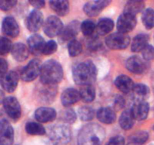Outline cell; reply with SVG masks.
<instances>
[{
	"label": "cell",
	"mask_w": 154,
	"mask_h": 145,
	"mask_svg": "<svg viewBox=\"0 0 154 145\" xmlns=\"http://www.w3.org/2000/svg\"><path fill=\"white\" fill-rule=\"evenodd\" d=\"M105 131L100 125L90 123L84 125L78 137V145H102Z\"/></svg>",
	"instance_id": "6da1fadb"
},
{
	"label": "cell",
	"mask_w": 154,
	"mask_h": 145,
	"mask_svg": "<svg viewBox=\"0 0 154 145\" xmlns=\"http://www.w3.org/2000/svg\"><path fill=\"white\" fill-rule=\"evenodd\" d=\"M72 76L76 84L83 86L89 85L96 81L97 69L93 62L87 60L78 63L73 68Z\"/></svg>",
	"instance_id": "7a4b0ae2"
},
{
	"label": "cell",
	"mask_w": 154,
	"mask_h": 145,
	"mask_svg": "<svg viewBox=\"0 0 154 145\" xmlns=\"http://www.w3.org/2000/svg\"><path fill=\"white\" fill-rule=\"evenodd\" d=\"M63 77V67L57 60H49L42 65L40 78L43 84L56 85L61 81Z\"/></svg>",
	"instance_id": "3957f363"
},
{
	"label": "cell",
	"mask_w": 154,
	"mask_h": 145,
	"mask_svg": "<svg viewBox=\"0 0 154 145\" xmlns=\"http://www.w3.org/2000/svg\"><path fill=\"white\" fill-rule=\"evenodd\" d=\"M49 137L54 142L60 144L68 143L72 137V131L69 127L63 124L54 125L49 131Z\"/></svg>",
	"instance_id": "277c9868"
},
{
	"label": "cell",
	"mask_w": 154,
	"mask_h": 145,
	"mask_svg": "<svg viewBox=\"0 0 154 145\" xmlns=\"http://www.w3.org/2000/svg\"><path fill=\"white\" fill-rule=\"evenodd\" d=\"M107 46L113 50L125 49L130 43V37L126 33H114L105 39Z\"/></svg>",
	"instance_id": "5b68a950"
},
{
	"label": "cell",
	"mask_w": 154,
	"mask_h": 145,
	"mask_svg": "<svg viewBox=\"0 0 154 145\" xmlns=\"http://www.w3.org/2000/svg\"><path fill=\"white\" fill-rule=\"evenodd\" d=\"M43 30L45 34L49 37L60 36L63 30V22L58 17L50 16L45 21Z\"/></svg>",
	"instance_id": "8992f818"
},
{
	"label": "cell",
	"mask_w": 154,
	"mask_h": 145,
	"mask_svg": "<svg viewBox=\"0 0 154 145\" xmlns=\"http://www.w3.org/2000/svg\"><path fill=\"white\" fill-rule=\"evenodd\" d=\"M5 111L11 119L17 120L21 116V107L19 101L15 97L8 96L2 100Z\"/></svg>",
	"instance_id": "52a82bcc"
},
{
	"label": "cell",
	"mask_w": 154,
	"mask_h": 145,
	"mask_svg": "<svg viewBox=\"0 0 154 145\" xmlns=\"http://www.w3.org/2000/svg\"><path fill=\"white\" fill-rule=\"evenodd\" d=\"M41 64L40 60L38 59H34L31 60L28 64L21 71V79L25 82H32L38 76H40Z\"/></svg>",
	"instance_id": "ba28073f"
},
{
	"label": "cell",
	"mask_w": 154,
	"mask_h": 145,
	"mask_svg": "<svg viewBox=\"0 0 154 145\" xmlns=\"http://www.w3.org/2000/svg\"><path fill=\"white\" fill-rule=\"evenodd\" d=\"M137 20L135 16L129 14L123 13L117 20V27L120 33H127L135 28Z\"/></svg>",
	"instance_id": "9c48e42d"
},
{
	"label": "cell",
	"mask_w": 154,
	"mask_h": 145,
	"mask_svg": "<svg viewBox=\"0 0 154 145\" xmlns=\"http://www.w3.org/2000/svg\"><path fill=\"white\" fill-rule=\"evenodd\" d=\"M14 128L8 121L1 119L0 122V145H12L14 142Z\"/></svg>",
	"instance_id": "30bf717a"
},
{
	"label": "cell",
	"mask_w": 154,
	"mask_h": 145,
	"mask_svg": "<svg viewBox=\"0 0 154 145\" xmlns=\"http://www.w3.org/2000/svg\"><path fill=\"white\" fill-rule=\"evenodd\" d=\"M111 3L110 0H97L90 1L86 3L84 6V11L87 16L96 17Z\"/></svg>",
	"instance_id": "8fae6325"
},
{
	"label": "cell",
	"mask_w": 154,
	"mask_h": 145,
	"mask_svg": "<svg viewBox=\"0 0 154 145\" xmlns=\"http://www.w3.org/2000/svg\"><path fill=\"white\" fill-rule=\"evenodd\" d=\"M81 24L78 21H74L69 23L66 27L63 30L62 33L60 35V40L61 42H71L75 39L77 35L79 33L81 30Z\"/></svg>",
	"instance_id": "7c38bea8"
},
{
	"label": "cell",
	"mask_w": 154,
	"mask_h": 145,
	"mask_svg": "<svg viewBox=\"0 0 154 145\" xmlns=\"http://www.w3.org/2000/svg\"><path fill=\"white\" fill-rule=\"evenodd\" d=\"M43 14L40 11L35 9L28 15L26 21V27L29 31L37 32L43 25Z\"/></svg>",
	"instance_id": "4fadbf2b"
},
{
	"label": "cell",
	"mask_w": 154,
	"mask_h": 145,
	"mask_svg": "<svg viewBox=\"0 0 154 145\" xmlns=\"http://www.w3.org/2000/svg\"><path fill=\"white\" fill-rule=\"evenodd\" d=\"M2 87L7 92L11 93L17 89L19 81V76L14 71H9L0 76Z\"/></svg>",
	"instance_id": "5bb4252c"
},
{
	"label": "cell",
	"mask_w": 154,
	"mask_h": 145,
	"mask_svg": "<svg viewBox=\"0 0 154 145\" xmlns=\"http://www.w3.org/2000/svg\"><path fill=\"white\" fill-rule=\"evenodd\" d=\"M2 33L10 37H16L19 35L20 28L16 20L12 17H6L2 21Z\"/></svg>",
	"instance_id": "9a60e30c"
},
{
	"label": "cell",
	"mask_w": 154,
	"mask_h": 145,
	"mask_svg": "<svg viewBox=\"0 0 154 145\" xmlns=\"http://www.w3.org/2000/svg\"><path fill=\"white\" fill-rule=\"evenodd\" d=\"M28 46L29 51L34 55H40L43 54L45 42L43 38L38 34H34L28 39Z\"/></svg>",
	"instance_id": "2e32d148"
},
{
	"label": "cell",
	"mask_w": 154,
	"mask_h": 145,
	"mask_svg": "<svg viewBox=\"0 0 154 145\" xmlns=\"http://www.w3.org/2000/svg\"><path fill=\"white\" fill-rule=\"evenodd\" d=\"M57 117V112L54 109L49 107H40L35 112V118L42 123L52 122Z\"/></svg>",
	"instance_id": "e0dca14e"
},
{
	"label": "cell",
	"mask_w": 154,
	"mask_h": 145,
	"mask_svg": "<svg viewBox=\"0 0 154 145\" xmlns=\"http://www.w3.org/2000/svg\"><path fill=\"white\" fill-rule=\"evenodd\" d=\"M80 99H81L80 92L72 88L66 89L61 95V102L66 107L73 105Z\"/></svg>",
	"instance_id": "ac0fdd59"
},
{
	"label": "cell",
	"mask_w": 154,
	"mask_h": 145,
	"mask_svg": "<svg viewBox=\"0 0 154 145\" xmlns=\"http://www.w3.org/2000/svg\"><path fill=\"white\" fill-rule=\"evenodd\" d=\"M126 67L128 70L133 73L141 74L145 70L146 64L141 57L132 56L126 60Z\"/></svg>",
	"instance_id": "d6986e66"
},
{
	"label": "cell",
	"mask_w": 154,
	"mask_h": 145,
	"mask_svg": "<svg viewBox=\"0 0 154 145\" xmlns=\"http://www.w3.org/2000/svg\"><path fill=\"white\" fill-rule=\"evenodd\" d=\"M42 86L38 90V98L45 102H51L57 95L56 85H47L42 83Z\"/></svg>",
	"instance_id": "ffe728a7"
},
{
	"label": "cell",
	"mask_w": 154,
	"mask_h": 145,
	"mask_svg": "<svg viewBox=\"0 0 154 145\" xmlns=\"http://www.w3.org/2000/svg\"><path fill=\"white\" fill-rule=\"evenodd\" d=\"M116 87L123 93H129L132 92L135 85L129 76L126 75H120L116 78L114 81Z\"/></svg>",
	"instance_id": "44dd1931"
},
{
	"label": "cell",
	"mask_w": 154,
	"mask_h": 145,
	"mask_svg": "<svg viewBox=\"0 0 154 145\" xmlns=\"http://www.w3.org/2000/svg\"><path fill=\"white\" fill-rule=\"evenodd\" d=\"M149 110H150L149 104L145 101L136 102V104H134L133 107L131 108L135 120L138 121H142L147 117Z\"/></svg>",
	"instance_id": "7402d4cb"
},
{
	"label": "cell",
	"mask_w": 154,
	"mask_h": 145,
	"mask_svg": "<svg viewBox=\"0 0 154 145\" xmlns=\"http://www.w3.org/2000/svg\"><path fill=\"white\" fill-rule=\"evenodd\" d=\"M29 54V49L26 45L21 42H17L14 44L12 47L11 55L17 61L22 62L26 60Z\"/></svg>",
	"instance_id": "603a6c76"
},
{
	"label": "cell",
	"mask_w": 154,
	"mask_h": 145,
	"mask_svg": "<svg viewBox=\"0 0 154 145\" xmlns=\"http://www.w3.org/2000/svg\"><path fill=\"white\" fill-rule=\"evenodd\" d=\"M97 119L105 124H112L116 120V113L114 110L108 107H102L96 113Z\"/></svg>",
	"instance_id": "cb8c5ba5"
},
{
	"label": "cell",
	"mask_w": 154,
	"mask_h": 145,
	"mask_svg": "<svg viewBox=\"0 0 154 145\" xmlns=\"http://www.w3.org/2000/svg\"><path fill=\"white\" fill-rule=\"evenodd\" d=\"M149 36L147 34H138L133 39L132 42L131 50L133 52L142 51L148 45Z\"/></svg>",
	"instance_id": "d4e9b609"
},
{
	"label": "cell",
	"mask_w": 154,
	"mask_h": 145,
	"mask_svg": "<svg viewBox=\"0 0 154 145\" xmlns=\"http://www.w3.org/2000/svg\"><path fill=\"white\" fill-rule=\"evenodd\" d=\"M51 8L60 16H66L69 12V2L66 0H54L50 1Z\"/></svg>",
	"instance_id": "484cf974"
},
{
	"label": "cell",
	"mask_w": 154,
	"mask_h": 145,
	"mask_svg": "<svg viewBox=\"0 0 154 145\" xmlns=\"http://www.w3.org/2000/svg\"><path fill=\"white\" fill-rule=\"evenodd\" d=\"M135 117H134L131 109L126 110L122 113L119 119V124L123 130H129L132 128L135 123Z\"/></svg>",
	"instance_id": "4316f807"
},
{
	"label": "cell",
	"mask_w": 154,
	"mask_h": 145,
	"mask_svg": "<svg viewBox=\"0 0 154 145\" xmlns=\"http://www.w3.org/2000/svg\"><path fill=\"white\" fill-rule=\"evenodd\" d=\"M132 95L136 102H142L150 95V89L146 85L136 84L132 90Z\"/></svg>",
	"instance_id": "83f0119b"
},
{
	"label": "cell",
	"mask_w": 154,
	"mask_h": 145,
	"mask_svg": "<svg viewBox=\"0 0 154 145\" xmlns=\"http://www.w3.org/2000/svg\"><path fill=\"white\" fill-rule=\"evenodd\" d=\"M145 4L143 1L140 0H132L126 2L124 7V12L123 13L129 14L135 16L137 14L142 11L144 8Z\"/></svg>",
	"instance_id": "f1b7e54d"
},
{
	"label": "cell",
	"mask_w": 154,
	"mask_h": 145,
	"mask_svg": "<svg viewBox=\"0 0 154 145\" xmlns=\"http://www.w3.org/2000/svg\"><path fill=\"white\" fill-rule=\"evenodd\" d=\"M114 27V23L110 18H102L98 22L96 31L100 36H105L109 33Z\"/></svg>",
	"instance_id": "f546056e"
},
{
	"label": "cell",
	"mask_w": 154,
	"mask_h": 145,
	"mask_svg": "<svg viewBox=\"0 0 154 145\" xmlns=\"http://www.w3.org/2000/svg\"><path fill=\"white\" fill-rule=\"evenodd\" d=\"M26 131L31 135H44L46 130L44 126L38 122H29L26 124Z\"/></svg>",
	"instance_id": "4dcf8cb0"
},
{
	"label": "cell",
	"mask_w": 154,
	"mask_h": 145,
	"mask_svg": "<svg viewBox=\"0 0 154 145\" xmlns=\"http://www.w3.org/2000/svg\"><path fill=\"white\" fill-rule=\"evenodd\" d=\"M81 98L84 102H92L96 97V91L95 88L92 85H85L80 91Z\"/></svg>",
	"instance_id": "1f68e13d"
},
{
	"label": "cell",
	"mask_w": 154,
	"mask_h": 145,
	"mask_svg": "<svg viewBox=\"0 0 154 145\" xmlns=\"http://www.w3.org/2000/svg\"><path fill=\"white\" fill-rule=\"evenodd\" d=\"M142 22L144 27L148 30L154 27V10L147 8L142 14Z\"/></svg>",
	"instance_id": "d6a6232c"
},
{
	"label": "cell",
	"mask_w": 154,
	"mask_h": 145,
	"mask_svg": "<svg viewBox=\"0 0 154 145\" xmlns=\"http://www.w3.org/2000/svg\"><path fill=\"white\" fill-rule=\"evenodd\" d=\"M148 137L149 134L147 131H140L131 135L129 140H130L131 143L135 145H142L148 140Z\"/></svg>",
	"instance_id": "836d02e7"
},
{
	"label": "cell",
	"mask_w": 154,
	"mask_h": 145,
	"mask_svg": "<svg viewBox=\"0 0 154 145\" xmlns=\"http://www.w3.org/2000/svg\"><path fill=\"white\" fill-rule=\"evenodd\" d=\"M78 116L82 121H90L94 118L95 111L92 107L83 106L78 110Z\"/></svg>",
	"instance_id": "e575fe53"
},
{
	"label": "cell",
	"mask_w": 154,
	"mask_h": 145,
	"mask_svg": "<svg viewBox=\"0 0 154 145\" xmlns=\"http://www.w3.org/2000/svg\"><path fill=\"white\" fill-rule=\"evenodd\" d=\"M83 47L81 42L76 39H73L68 44V51L71 57H77L82 52Z\"/></svg>",
	"instance_id": "d590c367"
},
{
	"label": "cell",
	"mask_w": 154,
	"mask_h": 145,
	"mask_svg": "<svg viewBox=\"0 0 154 145\" xmlns=\"http://www.w3.org/2000/svg\"><path fill=\"white\" fill-rule=\"evenodd\" d=\"M60 119L65 123L72 124L76 121L77 115L72 109H66V110L61 112Z\"/></svg>",
	"instance_id": "8d00e7d4"
},
{
	"label": "cell",
	"mask_w": 154,
	"mask_h": 145,
	"mask_svg": "<svg viewBox=\"0 0 154 145\" xmlns=\"http://www.w3.org/2000/svg\"><path fill=\"white\" fill-rule=\"evenodd\" d=\"M96 29V26L93 21L90 20H86L81 24V30L85 36H90L93 35Z\"/></svg>",
	"instance_id": "74e56055"
},
{
	"label": "cell",
	"mask_w": 154,
	"mask_h": 145,
	"mask_svg": "<svg viewBox=\"0 0 154 145\" xmlns=\"http://www.w3.org/2000/svg\"><path fill=\"white\" fill-rule=\"evenodd\" d=\"M12 44L11 40L8 38L2 36L0 39V54L2 55H5L12 49Z\"/></svg>",
	"instance_id": "f35d334b"
},
{
	"label": "cell",
	"mask_w": 154,
	"mask_h": 145,
	"mask_svg": "<svg viewBox=\"0 0 154 145\" xmlns=\"http://www.w3.org/2000/svg\"><path fill=\"white\" fill-rule=\"evenodd\" d=\"M57 50V44L54 41L51 40L45 44V48L43 51V54L45 55H50V54H54Z\"/></svg>",
	"instance_id": "ab89813d"
},
{
	"label": "cell",
	"mask_w": 154,
	"mask_h": 145,
	"mask_svg": "<svg viewBox=\"0 0 154 145\" xmlns=\"http://www.w3.org/2000/svg\"><path fill=\"white\" fill-rule=\"evenodd\" d=\"M16 0H0V9L2 11H9L17 5Z\"/></svg>",
	"instance_id": "60d3db41"
},
{
	"label": "cell",
	"mask_w": 154,
	"mask_h": 145,
	"mask_svg": "<svg viewBox=\"0 0 154 145\" xmlns=\"http://www.w3.org/2000/svg\"><path fill=\"white\" fill-rule=\"evenodd\" d=\"M142 54L146 60H151L154 59V47L148 45L142 51Z\"/></svg>",
	"instance_id": "b9f144b4"
},
{
	"label": "cell",
	"mask_w": 154,
	"mask_h": 145,
	"mask_svg": "<svg viewBox=\"0 0 154 145\" xmlns=\"http://www.w3.org/2000/svg\"><path fill=\"white\" fill-rule=\"evenodd\" d=\"M106 145H125V139L120 135L114 136L108 140Z\"/></svg>",
	"instance_id": "7bdbcfd3"
},
{
	"label": "cell",
	"mask_w": 154,
	"mask_h": 145,
	"mask_svg": "<svg viewBox=\"0 0 154 145\" xmlns=\"http://www.w3.org/2000/svg\"><path fill=\"white\" fill-rule=\"evenodd\" d=\"M125 106V100L122 96H117L114 99V108L116 110H120L123 109Z\"/></svg>",
	"instance_id": "ee69618b"
},
{
	"label": "cell",
	"mask_w": 154,
	"mask_h": 145,
	"mask_svg": "<svg viewBox=\"0 0 154 145\" xmlns=\"http://www.w3.org/2000/svg\"><path fill=\"white\" fill-rule=\"evenodd\" d=\"M89 48L91 50H97L101 47V42L97 38H93L89 41Z\"/></svg>",
	"instance_id": "f6af8a7d"
},
{
	"label": "cell",
	"mask_w": 154,
	"mask_h": 145,
	"mask_svg": "<svg viewBox=\"0 0 154 145\" xmlns=\"http://www.w3.org/2000/svg\"><path fill=\"white\" fill-rule=\"evenodd\" d=\"M30 5L35 8L36 9H40L45 7V2L44 0H32V1L29 2Z\"/></svg>",
	"instance_id": "bcb514c9"
},
{
	"label": "cell",
	"mask_w": 154,
	"mask_h": 145,
	"mask_svg": "<svg viewBox=\"0 0 154 145\" xmlns=\"http://www.w3.org/2000/svg\"><path fill=\"white\" fill-rule=\"evenodd\" d=\"M8 63L5 59H0V76H3L7 72Z\"/></svg>",
	"instance_id": "7dc6e473"
},
{
	"label": "cell",
	"mask_w": 154,
	"mask_h": 145,
	"mask_svg": "<svg viewBox=\"0 0 154 145\" xmlns=\"http://www.w3.org/2000/svg\"><path fill=\"white\" fill-rule=\"evenodd\" d=\"M129 145H135V144H133V143H130Z\"/></svg>",
	"instance_id": "c3c4849f"
},
{
	"label": "cell",
	"mask_w": 154,
	"mask_h": 145,
	"mask_svg": "<svg viewBox=\"0 0 154 145\" xmlns=\"http://www.w3.org/2000/svg\"><path fill=\"white\" fill-rule=\"evenodd\" d=\"M153 130H154V125H153Z\"/></svg>",
	"instance_id": "681fc988"
}]
</instances>
